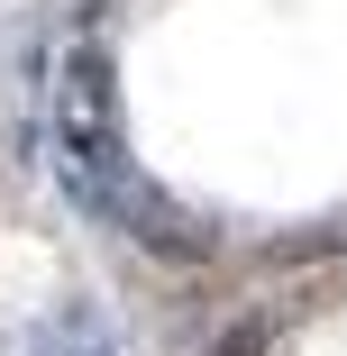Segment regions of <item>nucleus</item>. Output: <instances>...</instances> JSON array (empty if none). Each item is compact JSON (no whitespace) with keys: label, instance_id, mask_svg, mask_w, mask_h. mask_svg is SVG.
<instances>
[{"label":"nucleus","instance_id":"f257e3e1","mask_svg":"<svg viewBox=\"0 0 347 356\" xmlns=\"http://www.w3.org/2000/svg\"><path fill=\"white\" fill-rule=\"evenodd\" d=\"M46 147H55V174H64V192H74V210H92L101 229H128L137 247H174V256H201V247H211L147 174H137L128 137H119V83H110V46L101 37H74V46L55 55Z\"/></svg>","mask_w":347,"mask_h":356},{"label":"nucleus","instance_id":"f03ea898","mask_svg":"<svg viewBox=\"0 0 347 356\" xmlns=\"http://www.w3.org/2000/svg\"><path fill=\"white\" fill-rule=\"evenodd\" d=\"M211 356H265V338H256V329H238V338H220Z\"/></svg>","mask_w":347,"mask_h":356},{"label":"nucleus","instance_id":"7ed1b4c3","mask_svg":"<svg viewBox=\"0 0 347 356\" xmlns=\"http://www.w3.org/2000/svg\"><path fill=\"white\" fill-rule=\"evenodd\" d=\"M64 356H110V347H101V338H74V347H64Z\"/></svg>","mask_w":347,"mask_h":356}]
</instances>
